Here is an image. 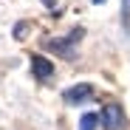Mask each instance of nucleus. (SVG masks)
Masks as SVG:
<instances>
[{
    "label": "nucleus",
    "instance_id": "f257e3e1",
    "mask_svg": "<svg viewBox=\"0 0 130 130\" xmlns=\"http://www.w3.org/2000/svg\"><path fill=\"white\" fill-rule=\"evenodd\" d=\"M82 34H85L82 28H74L68 37H65V42H62V40H45L42 45L51 48V51H54V54H59V57H74V45L79 42V37H82Z\"/></svg>",
    "mask_w": 130,
    "mask_h": 130
},
{
    "label": "nucleus",
    "instance_id": "f03ea898",
    "mask_svg": "<svg viewBox=\"0 0 130 130\" xmlns=\"http://www.w3.org/2000/svg\"><path fill=\"white\" fill-rule=\"evenodd\" d=\"M93 96V85H88V82H82V85H74V88H68L62 93V99L68 102V105H82V102H88Z\"/></svg>",
    "mask_w": 130,
    "mask_h": 130
},
{
    "label": "nucleus",
    "instance_id": "7ed1b4c3",
    "mask_svg": "<svg viewBox=\"0 0 130 130\" xmlns=\"http://www.w3.org/2000/svg\"><path fill=\"white\" fill-rule=\"evenodd\" d=\"M102 124H105L107 130H122V124H124L122 107H119V105H107L105 113H102Z\"/></svg>",
    "mask_w": 130,
    "mask_h": 130
},
{
    "label": "nucleus",
    "instance_id": "20e7f679",
    "mask_svg": "<svg viewBox=\"0 0 130 130\" xmlns=\"http://www.w3.org/2000/svg\"><path fill=\"white\" fill-rule=\"evenodd\" d=\"M31 74H34L37 79H48V76L54 74V62L45 59V57H40V54H34V57H31Z\"/></svg>",
    "mask_w": 130,
    "mask_h": 130
},
{
    "label": "nucleus",
    "instance_id": "39448f33",
    "mask_svg": "<svg viewBox=\"0 0 130 130\" xmlns=\"http://www.w3.org/2000/svg\"><path fill=\"white\" fill-rule=\"evenodd\" d=\"M96 124H99V113H82L79 130H96Z\"/></svg>",
    "mask_w": 130,
    "mask_h": 130
},
{
    "label": "nucleus",
    "instance_id": "423d86ee",
    "mask_svg": "<svg viewBox=\"0 0 130 130\" xmlns=\"http://www.w3.org/2000/svg\"><path fill=\"white\" fill-rule=\"evenodd\" d=\"M26 34H28V23L23 20V23H17V26H14V40H23Z\"/></svg>",
    "mask_w": 130,
    "mask_h": 130
},
{
    "label": "nucleus",
    "instance_id": "0eeeda50",
    "mask_svg": "<svg viewBox=\"0 0 130 130\" xmlns=\"http://www.w3.org/2000/svg\"><path fill=\"white\" fill-rule=\"evenodd\" d=\"M122 23L130 28V0H122Z\"/></svg>",
    "mask_w": 130,
    "mask_h": 130
},
{
    "label": "nucleus",
    "instance_id": "6e6552de",
    "mask_svg": "<svg viewBox=\"0 0 130 130\" xmlns=\"http://www.w3.org/2000/svg\"><path fill=\"white\" fill-rule=\"evenodd\" d=\"M42 3H45V6H48V9H51V6H54V0H42Z\"/></svg>",
    "mask_w": 130,
    "mask_h": 130
},
{
    "label": "nucleus",
    "instance_id": "1a4fd4ad",
    "mask_svg": "<svg viewBox=\"0 0 130 130\" xmlns=\"http://www.w3.org/2000/svg\"><path fill=\"white\" fill-rule=\"evenodd\" d=\"M93 3H96V6H102V3H105V0H93Z\"/></svg>",
    "mask_w": 130,
    "mask_h": 130
}]
</instances>
